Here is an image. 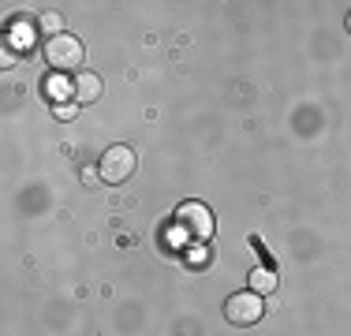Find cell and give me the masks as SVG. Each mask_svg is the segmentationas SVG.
<instances>
[{"label":"cell","instance_id":"277c9868","mask_svg":"<svg viewBox=\"0 0 351 336\" xmlns=\"http://www.w3.org/2000/svg\"><path fill=\"white\" fill-rule=\"evenodd\" d=\"M131 172H135V154L128 146H108L101 154V161H97V176L105 183H123V180H131Z\"/></svg>","mask_w":351,"mask_h":336},{"label":"cell","instance_id":"8fae6325","mask_svg":"<svg viewBox=\"0 0 351 336\" xmlns=\"http://www.w3.org/2000/svg\"><path fill=\"white\" fill-rule=\"evenodd\" d=\"M348 34H351V12H348Z\"/></svg>","mask_w":351,"mask_h":336},{"label":"cell","instance_id":"30bf717a","mask_svg":"<svg viewBox=\"0 0 351 336\" xmlns=\"http://www.w3.org/2000/svg\"><path fill=\"white\" fill-rule=\"evenodd\" d=\"M56 116H60V120H71V116H75V105H60V108H56Z\"/></svg>","mask_w":351,"mask_h":336},{"label":"cell","instance_id":"52a82bcc","mask_svg":"<svg viewBox=\"0 0 351 336\" xmlns=\"http://www.w3.org/2000/svg\"><path fill=\"white\" fill-rule=\"evenodd\" d=\"M250 291H258V296H269V291H277V276H273L269 269L258 265L254 273H250Z\"/></svg>","mask_w":351,"mask_h":336},{"label":"cell","instance_id":"7a4b0ae2","mask_svg":"<svg viewBox=\"0 0 351 336\" xmlns=\"http://www.w3.org/2000/svg\"><path fill=\"white\" fill-rule=\"evenodd\" d=\"M82 41L75 34H56V38H45V60L56 75H79L82 71Z\"/></svg>","mask_w":351,"mask_h":336},{"label":"cell","instance_id":"8992f818","mask_svg":"<svg viewBox=\"0 0 351 336\" xmlns=\"http://www.w3.org/2000/svg\"><path fill=\"white\" fill-rule=\"evenodd\" d=\"M8 45L27 53V49L34 45V23H30V19H15L12 30H8Z\"/></svg>","mask_w":351,"mask_h":336},{"label":"cell","instance_id":"3957f363","mask_svg":"<svg viewBox=\"0 0 351 336\" xmlns=\"http://www.w3.org/2000/svg\"><path fill=\"white\" fill-rule=\"evenodd\" d=\"M262 314H265V302L258 291H236L228 302H224V317H228L232 325H258L262 322Z\"/></svg>","mask_w":351,"mask_h":336},{"label":"cell","instance_id":"6da1fadb","mask_svg":"<svg viewBox=\"0 0 351 336\" xmlns=\"http://www.w3.org/2000/svg\"><path fill=\"white\" fill-rule=\"evenodd\" d=\"M172 224H176V232L183 235V243H191V247L210 243V235H213V213L202 202H183V206L176 209Z\"/></svg>","mask_w":351,"mask_h":336},{"label":"cell","instance_id":"9c48e42d","mask_svg":"<svg viewBox=\"0 0 351 336\" xmlns=\"http://www.w3.org/2000/svg\"><path fill=\"white\" fill-rule=\"evenodd\" d=\"M64 19L56 12H49V15H41V30H45V38H56V34H64Z\"/></svg>","mask_w":351,"mask_h":336},{"label":"cell","instance_id":"ba28073f","mask_svg":"<svg viewBox=\"0 0 351 336\" xmlns=\"http://www.w3.org/2000/svg\"><path fill=\"white\" fill-rule=\"evenodd\" d=\"M45 94L53 97V101H64V97L71 94V82H64L60 75H56V79H53V75H49V79H45Z\"/></svg>","mask_w":351,"mask_h":336},{"label":"cell","instance_id":"5b68a950","mask_svg":"<svg viewBox=\"0 0 351 336\" xmlns=\"http://www.w3.org/2000/svg\"><path fill=\"white\" fill-rule=\"evenodd\" d=\"M71 97H75V105H94L101 97V79L94 71H79L71 79Z\"/></svg>","mask_w":351,"mask_h":336}]
</instances>
